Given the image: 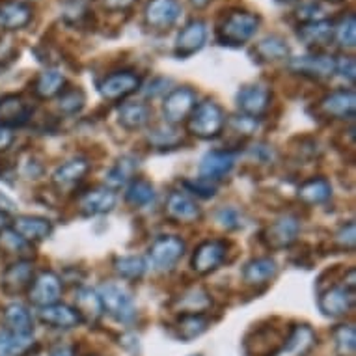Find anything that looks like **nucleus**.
Returning <instances> with one entry per match:
<instances>
[{
	"label": "nucleus",
	"instance_id": "39448f33",
	"mask_svg": "<svg viewBox=\"0 0 356 356\" xmlns=\"http://www.w3.org/2000/svg\"><path fill=\"white\" fill-rule=\"evenodd\" d=\"M194 106H196V92L193 88H175L166 95L163 103L164 120L172 125L185 122L191 116Z\"/></svg>",
	"mask_w": 356,
	"mask_h": 356
},
{
	"label": "nucleus",
	"instance_id": "c85d7f7f",
	"mask_svg": "<svg viewBox=\"0 0 356 356\" xmlns=\"http://www.w3.org/2000/svg\"><path fill=\"white\" fill-rule=\"evenodd\" d=\"M29 106L24 105L19 95H4L0 97V123L13 127L23 125L29 120Z\"/></svg>",
	"mask_w": 356,
	"mask_h": 356
},
{
	"label": "nucleus",
	"instance_id": "a878e982",
	"mask_svg": "<svg viewBox=\"0 0 356 356\" xmlns=\"http://www.w3.org/2000/svg\"><path fill=\"white\" fill-rule=\"evenodd\" d=\"M276 261L270 257H257L252 259L245 265L243 269V278L248 286H263V284H269L276 276Z\"/></svg>",
	"mask_w": 356,
	"mask_h": 356
},
{
	"label": "nucleus",
	"instance_id": "09e8293b",
	"mask_svg": "<svg viewBox=\"0 0 356 356\" xmlns=\"http://www.w3.org/2000/svg\"><path fill=\"white\" fill-rule=\"evenodd\" d=\"M336 73H339L349 82H355V60H353V56H343V58L336 60Z\"/></svg>",
	"mask_w": 356,
	"mask_h": 356
},
{
	"label": "nucleus",
	"instance_id": "393cba45",
	"mask_svg": "<svg viewBox=\"0 0 356 356\" xmlns=\"http://www.w3.org/2000/svg\"><path fill=\"white\" fill-rule=\"evenodd\" d=\"M90 164L84 159H71L65 161L64 164H60L58 168L54 170L53 183L58 188H71L75 187L76 183H81L84 179V175L88 174Z\"/></svg>",
	"mask_w": 356,
	"mask_h": 356
},
{
	"label": "nucleus",
	"instance_id": "e433bc0d",
	"mask_svg": "<svg viewBox=\"0 0 356 356\" xmlns=\"http://www.w3.org/2000/svg\"><path fill=\"white\" fill-rule=\"evenodd\" d=\"M125 200L131 205H135V207H144V205L152 204L153 200H155V188L146 179H135L127 187Z\"/></svg>",
	"mask_w": 356,
	"mask_h": 356
},
{
	"label": "nucleus",
	"instance_id": "58836bf2",
	"mask_svg": "<svg viewBox=\"0 0 356 356\" xmlns=\"http://www.w3.org/2000/svg\"><path fill=\"white\" fill-rule=\"evenodd\" d=\"M211 306L209 295L200 289V287H194L191 291H187L179 298V308L183 309V314H202L204 309H207Z\"/></svg>",
	"mask_w": 356,
	"mask_h": 356
},
{
	"label": "nucleus",
	"instance_id": "2f4dec72",
	"mask_svg": "<svg viewBox=\"0 0 356 356\" xmlns=\"http://www.w3.org/2000/svg\"><path fill=\"white\" fill-rule=\"evenodd\" d=\"M330 196H332V187L323 177L308 179V181L302 183L300 188H298V198L306 205L325 204L327 200H330Z\"/></svg>",
	"mask_w": 356,
	"mask_h": 356
},
{
	"label": "nucleus",
	"instance_id": "7ed1b4c3",
	"mask_svg": "<svg viewBox=\"0 0 356 356\" xmlns=\"http://www.w3.org/2000/svg\"><path fill=\"white\" fill-rule=\"evenodd\" d=\"M187 120L188 133L198 136L202 140H209V138L218 136L226 125V114L215 101H204V103L194 106Z\"/></svg>",
	"mask_w": 356,
	"mask_h": 356
},
{
	"label": "nucleus",
	"instance_id": "7c9ffc66",
	"mask_svg": "<svg viewBox=\"0 0 356 356\" xmlns=\"http://www.w3.org/2000/svg\"><path fill=\"white\" fill-rule=\"evenodd\" d=\"M254 54H257L261 62L286 60L289 56V45H287V41L282 35H267L254 47Z\"/></svg>",
	"mask_w": 356,
	"mask_h": 356
},
{
	"label": "nucleus",
	"instance_id": "c9c22d12",
	"mask_svg": "<svg viewBox=\"0 0 356 356\" xmlns=\"http://www.w3.org/2000/svg\"><path fill=\"white\" fill-rule=\"evenodd\" d=\"M136 168H138V161L135 157H131V155H125L106 172V183L112 188L122 187V185H125L133 177Z\"/></svg>",
	"mask_w": 356,
	"mask_h": 356
},
{
	"label": "nucleus",
	"instance_id": "4be33fe9",
	"mask_svg": "<svg viewBox=\"0 0 356 356\" xmlns=\"http://www.w3.org/2000/svg\"><path fill=\"white\" fill-rule=\"evenodd\" d=\"M40 319L43 325L53 328H73L82 323L81 316L76 314L75 308H70L65 304H51L40 309Z\"/></svg>",
	"mask_w": 356,
	"mask_h": 356
},
{
	"label": "nucleus",
	"instance_id": "f3484780",
	"mask_svg": "<svg viewBox=\"0 0 356 356\" xmlns=\"http://www.w3.org/2000/svg\"><path fill=\"white\" fill-rule=\"evenodd\" d=\"M319 111L328 118L345 120V118H355L356 111V95L353 90H338L327 95L319 103Z\"/></svg>",
	"mask_w": 356,
	"mask_h": 356
},
{
	"label": "nucleus",
	"instance_id": "9d476101",
	"mask_svg": "<svg viewBox=\"0 0 356 356\" xmlns=\"http://www.w3.org/2000/svg\"><path fill=\"white\" fill-rule=\"evenodd\" d=\"M60 295H62V282L54 273L51 270H43L38 278L32 280L29 289L30 302L40 308L51 306V304L58 302Z\"/></svg>",
	"mask_w": 356,
	"mask_h": 356
},
{
	"label": "nucleus",
	"instance_id": "ddd939ff",
	"mask_svg": "<svg viewBox=\"0 0 356 356\" xmlns=\"http://www.w3.org/2000/svg\"><path fill=\"white\" fill-rule=\"evenodd\" d=\"M144 15L147 26L155 30H168L181 15V4L179 0H149Z\"/></svg>",
	"mask_w": 356,
	"mask_h": 356
},
{
	"label": "nucleus",
	"instance_id": "6ab92c4d",
	"mask_svg": "<svg viewBox=\"0 0 356 356\" xmlns=\"http://www.w3.org/2000/svg\"><path fill=\"white\" fill-rule=\"evenodd\" d=\"M12 229L17 235H21L26 243H32V241L47 239L49 235L53 234V224L43 216L23 215L15 218Z\"/></svg>",
	"mask_w": 356,
	"mask_h": 356
},
{
	"label": "nucleus",
	"instance_id": "3c124183",
	"mask_svg": "<svg viewBox=\"0 0 356 356\" xmlns=\"http://www.w3.org/2000/svg\"><path fill=\"white\" fill-rule=\"evenodd\" d=\"M135 0H103V6L111 12H122V10H127L129 6H133Z\"/></svg>",
	"mask_w": 356,
	"mask_h": 356
},
{
	"label": "nucleus",
	"instance_id": "49530a36",
	"mask_svg": "<svg viewBox=\"0 0 356 356\" xmlns=\"http://www.w3.org/2000/svg\"><path fill=\"white\" fill-rule=\"evenodd\" d=\"M356 234H355V222H349L347 226L339 229L338 234H336V241H338V245L345 250H355V243H356Z\"/></svg>",
	"mask_w": 356,
	"mask_h": 356
},
{
	"label": "nucleus",
	"instance_id": "72a5a7b5",
	"mask_svg": "<svg viewBox=\"0 0 356 356\" xmlns=\"http://www.w3.org/2000/svg\"><path fill=\"white\" fill-rule=\"evenodd\" d=\"M75 309L76 314L81 316L82 321L95 323L103 316V306H101V300L97 297V291H92V289H81L76 293L75 297Z\"/></svg>",
	"mask_w": 356,
	"mask_h": 356
},
{
	"label": "nucleus",
	"instance_id": "9b49d317",
	"mask_svg": "<svg viewBox=\"0 0 356 356\" xmlns=\"http://www.w3.org/2000/svg\"><path fill=\"white\" fill-rule=\"evenodd\" d=\"M353 304H355V289H349L347 286H334L321 293V297H319L321 314L332 317V319L347 316Z\"/></svg>",
	"mask_w": 356,
	"mask_h": 356
},
{
	"label": "nucleus",
	"instance_id": "a18cd8bd",
	"mask_svg": "<svg viewBox=\"0 0 356 356\" xmlns=\"http://www.w3.org/2000/svg\"><path fill=\"white\" fill-rule=\"evenodd\" d=\"M216 220L220 222L224 228L228 229H235V228H241V215L239 211L234 209V207H222L218 211V215H216Z\"/></svg>",
	"mask_w": 356,
	"mask_h": 356
},
{
	"label": "nucleus",
	"instance_id": "f8f14e48",
	"mask_svg": "<svg viewBox=\"0 0 356 356\" xmlns=\"http://www.w3.org/2000/svg\"><path fill=\"white\" fill-rule=\"evenodd\" d=\"M295 73L309 79H328L336 73V60L327 54H306V56H298L289 62Z\"/></svg>",
	"mask_w": 356,
	"mask_h": 356
},
{
	"label": "nucleus",
	"instance_id": "bb28decb",
	"mask_svg": "<svg viewBox=\"0 0 356 356\" xmlns=\"http://www.w3.org/2000/svg\"><path fill=\"white\" fill-rule=\"evenodd\" d=\"M152 120V108L146 103H123L118 111V123L127 131H136Z\"/></svg>",
	"mask_w": 356,
	"mask_h": 356
},
{
	"label": "nucleus",
	"instance_id": "8fccbe9b",
	"mask_svg": "<svg viewBox=\"0 0 356 356\" xmlns=\"http://www.w3.org/2000/svg\"><path fill=\"white\" fill-rule=\"evenodd\" d=\"M12 142H13L12 127H8V125H2V123H0V152H4L6 147L12 146Z\"/></svg>",
	"mask_w": 356,
	"mask_h": 356
},
{
	"label": "nucleus",
	"instance_id": "864d4df0",
	"mask_svg": "<svg viewBox=\"0 0 356 356\" xmlns=\"http://www.w3.org/2000/svg\"><path fill=\"white\" fill-rule=\"evenodd\" d=\"M6 226H8V215L4 213V211L0 209V232H2V229H6Z\"/></svg>",
	"mask_w": 356,
	"mask_h": 356
},
{
	"label": "nucleus",
	"instance_id": "4468645a",
	"mask_svg": "<svg viewBox=\"0 0 356 356\" xmlns=\"http://www.w3.org/2000/svg\"><path fill=\"white\" fill-rule=\"evenodd\" d=\"M226 243L224 241L213 239L204 241L202 245L194 250L193 256V269L198 275H209L215 269H218V265L224 261L226 257Z\"/></svg>",
	"mask_w": 356,
	"mask_h": 356
},
{
	"label": "nucleus",
	"instance_id": "f704fd0d",
	"mask_svg": "<svg viewBox=\"0 0 356 356\" xmlns=\"http://www.w3.org/2000/svg\"><path fill=\"white\" fill-rule=\"evenodd\" d=\"M175 328H177V336L183 341H191V339L202 336L209 328V321L202 314H183Z\"/></svg>",
	"mask_w": 356,
	"mask_h": 356
},
{
	"label": "nucleus",
	"instance_id": "aec40b11",
	"mask_svg": "<svg viewBox=\"0 0 356 356\" xmlns=\"http://www.w3.org/2000/svg\"><path fill=\"white\" fill-rule=\"evenodd\" d=\"M166 215L175 222H196L202 216L198 204L185 193H172L166 200Z\"/></svg>",
	"mask_w": 356,
	"mask_h": 356
},
{
	"label": "nucleus",
	"instance_id": "5fc2aeb1",
	"mask_svg": "<svg viewBox=\"0 0 356 356\" xmlns=\"http://www.w3.org/2000/svg\"><path fill=\"white\" fill-rule=\"evenodd\" d=\"M188 2H191V4H193L194 8H198V10H200V8L207 6L211 0H188Z\"/></svg>",
	"mask_w": 356,
	"mask_h": 356
},
{
	"label": "nucleus",
	"instance_id": "4c0bfd02",
	"mask_svg": "<svg viewBox=\"0 0 356 356\" xmlns=\"http://www.w3.org/2000/svg\"><path fill=\"white\" fill-rule=\"evenodd\" d=\"M146 261H144V257L140 256L118 257L116 261H114V270H116L122 278H125V280H136V278H140V276L146 273Z\"/></svg>",
	"mask_w": 356,
	"mask_h": 356
},
{
	"label": "nucleus",
	"instance_id": "b1692460",
	"mask_svg": "<svg viewBox=\"0 0 356 356\" xmlns=\"http://www.w3.org/2000/svg\"><path fill=\"white\" fill-rule=\"evenodd\" d=\"M114 205H116V194L112 188L106 187H97L90 191V193L84 194L81 202L82 213L88 216L105 215V213L114 209Z\"/></svg>",
	"mask_w": 356,
	"mask_h": 356
},
{
	"label": "nucleus",
	"instance_id": "cd10ccee",
	"mask_svg": "<svg viewBox=\"0 0 356 356\" xmlns=\"http://www.w3.org/2000/svg\"><path fill=\"white\" fill-rule=\"evenodd\" d=\"M38 347L32 334L0 332V356H29Z\"/></svg>",
	"mask_w": 356,
	"mask_h": 356
},
{
	"label": "nucleus",
	"instance_id": "c03bdc74",
	"mask_svg": "<svg viewBox=\"0 0 356 356\" xmlns=\"http://www.w3.org/2000/svg\"><path fill=\"white\" fill-rule=\"evenodd\" d=\"M149 142L159 147H164V146L170 147V146H175V144L179 142V136L175 135V131H172V129L157 127L155 131H152Z\"/></svg>",
	"mask_w": 356,
	"mask_h": 356
},
{
	"label": "nucleus",
	"instance_id": "1a4fd4ad",
	"mask_svg": "<svg viewBox=\"0 0 356 356\" xmlns=\"http://www.w3.org/2000/svg\"><path fill=\"white\" fill-rule=\"evenodd\" d=\"M207 40V26L202 19H193L181 29L175 40L174 53L177 58H188L200 51L205 45Z\"/></svg>",
	"mask_w": 356,
	"mask_h": 356
},
{
	"label": "nucleus",
	"instance_id": "f257e3e1",
	"mask_svg": "<svg viewBox=\"0 0 356 356\" xmlns=\"http://www.w3.org/2000/svg\"><path fill=\"white\" fill-rule=\"evenodd\" d=\"M261 24L259 15L245 10H232L222 17L216 29V40L226 47H241L256 35Z\"/></svg>",
	"mask_w": 356,
	"mask_h": 356
},
{
	"label": "nucleus",
	"instance_id": "4d7b16f0",
	"mask_svg": "<svg viewBox=\"0 0 356 356\" xmlns=\"http://www.w3.org/2000/svg\"><path fill=\"white\" fill-rule=\"evenodd\" d=\"M193 356H202V355H193Z\"/></svg>",
	"mask_w": 356,
	"mask_h": 356
},
{
	"label": "nucleus",
	"instance_id": "79ce46f5",
	"mask_svg": "<svg viewBox=\"0 0 356 356\" xmlns=\"http://www.w3.org/2000/svg\"><path fill=\"white\" fill-rule=\"evenodd\" d=\"M356 21L355 13H349L347 17L341 19L338 26H334V38L339 41L341 47L353 49L356 43Z\"/></svg>",
	"mask_w": 356,
	"mask_h": 356
},
{
	"label": "nucleus",
	"instance_id": "603ef678",
	"mask_svg": "<svg viewBox=\"0 0 356 356\" xmlns=\"http://www.w3.org/2000/svg\"><path fill=\"white\" fill-rule=\"evenodd\" d=\"M51 356H73V350L70 347H58V349L53 350V355Z\"/></svg>",
	"mask_w": 356,
	"mask_h": 356
},
{
	"label": "nucleus",
	"instance_id": "423d86ee",
	"mask_svg": "<svg viewBox=\"0 0 356 356\" xmlns=\"http://www.w3.org/2000/svg\"><path fill=\"white\" fill-rule=\"evenodd\" d=\"M273 94H270V88L265 84H248L239 90V94L235 97L239 111L245 116L250 118H259L263 116L270 105Z\"/></svg>",
	"mask_w": 356,
	"mask_h": 356
},
{
	"label": "nucleus",
	"instance_id": "37998d69",
	"mask_svg": "<svg viewBox=\"0 0 356 356\" xmlns=\"http://www.w3.org/2000/svg\"><path fill=\"white\" fill-rule=\"evenodd\" d=\"M0 245L2 248L8 252H12V254H21V252L29 250V243L13 232L12 228L10 229H2V235H0Z\"/></svg>",
	"mask_w": 356,
	"mask_h": 356
},
{
	"label": "nucleus",
	"instance_id": "2eb2a0df",
	"mask_svg": "<svg viewBox=\"0 0 356 356\" xmlns=\"http://www.w3.org/2000/svg\"><path fill=\"white\" fill-rule=\"evenodd\" d=\"M316 345V332L308 325H297L273 356H308Z\"/></svg>",
	"mask_w": 356,
	"mask_h": 356
},
{
	"label": "nucleus",
	"instance_id": "c756f323",
	"mask_svg": "<svg viewBox=\"0 0 356 356\" xmlns=\"http://www.w3.org/2000/svg\"><path fill=\"white\" fill-rule=\"evenodd\" d=\"M4 325H6L8 332L32 334L34 319H32L30 312L24 308L23 304L13 302L4 309Z\"/></svg>",
	"mask_w": 356,
	"mask_h": 356
},
{
	"label": "nucleus",
	"instance_id": "0eeeda50",
	"mask_svg": "<svg viewBox=\"0 0 356 356\" xmlns=\"http://www.w3.org/2000/svg\"><path fill=\"white\" fill-rule=\"evenodd\" d=\"M298 232H300V222L295 216L286 215L265 228L263 241L273 250H282V248H287L297 241Z\"/></svg>",
	"mask_w": 356,
	"mask_h": 356
},
{
	"label": "nucleus",
	"instance_id": "6e6552de",
	"mask_svg": "<svg viewBox=\"0 0 356 356\" xmlns=\"http://www.w3.org/2000/svg\"><path fill=\"white\" fill-rule=\"evenodd\" d=\"M138 86H140V76L135 75L133 71H118L99 82V94L106 101H120L135 94Z\"/></svg>",
	"mask_w": 356,
	"mask_h": 356
},
{
	"label": "nucleus",
	"instance_id": "473e14b6",
	"mask_svg": "<svg viewBox=\"0 0 356 356\" xmlns=\"http://www.w3.org/2000/svg\"><path fill=\"white\" fill-rule=\"evenodd\" d=\"M65 84V76L58 70H47L38 75L34 82V94L40 99H51L62 94Z\"/></svg>",
	"mask_w": 356,
	"mask_h": 356
},
{
	"label": "nucleus",
	"instance_id": "5701e85b",
	"mask_svg": "<svg viewBox=\"0 0 356 356\" xmlns=\"http://www.w3.org/2000/svg\"><path fill=\"white\" fill-rule=\"evenodd\" d=\"M34 280V267L29 261H17L12 267H8L2 275L0 286L6 293H21L24 287H29Z\"/></svg>",
	"mask_w": 356,
	"mask_h": 356
},
{
	"label": "nucleus",
	"instance_id": "ea45409f",
	"mask_svg": "<svg viewBox=\"0 0 356 356\" xmlns=\"http://www.w3.org/2000/svg\"><path fill=\"white\" fill-rule=\"evenodd\" d=\"M334 343L341 356H355L356 347V332L353 325H339L334 330Z\"/></svg>",
	"mask_w": 356,
	"mask_h": 356
},
{
	"label": "nucleus",
	"instance_id": "de8ad7c7",
	"mask_svg": "<svg viewBox=\"0 0 356 356\" xmlns=\"http://www.w3.org/2000/svg\"><path fill=\"white\" fill-rule=\"evenodd\" d=\"M191 191H193L194 194H198V196H202V198H213L216 193L215 185L211 181H207V179H196V181H187L185 183Z\"/></svg>",
	"mask_w": 356,
	"mask_h": 356
},
{
	"label": "nucleus",
	"instance_id": "412c9836",
	"mask_svg": "<svg viewBox=\"0 0 356 356\" xmlns=\"http://www.w3.org/2000/svg\"><path fill=\"white\" fill-rule=\"evenodd\" d=\"M297 35L304 41V45H308L312 49L325 47L330 41L334 40V24L330 21H308L298 26Z\"/></svg>",
	"mask_w": 356,
	"mask_h": 356
},
{
	"label": "nucleus",
	"instance_id": "6e6d98bb",
	"mask_svg": "<svg viewBox=\"0 0 356 356\" xmlns=\"http://www.w3.org/2000/svg\"><path fill=\"white\" fill-rule=\"evenodd\" d=\"M330 2H341V0H330Z\"/></svg>",
	"mask_w": 356,
	"mask_h": 356
},
{
	"label": "nucleus",
	"instance_id": "20e7f679",
	"mask_svg": "<svg viewBox=\"0 0 356 356\" xmlns=\"http://www.w3.org/2000/svg\"><path fill=\"white\" fill-rule=\"evenodd\" d=\"M185 254V241L175 235H161L149 246L147 257L153 269L172 270Z\"/></svg>",
	"mask_w": 356,
	"mask_h": 356
},
{
	"label": "nucleus",
	"instance_id": "a19ab883",
	"mask_svg": "<svg viewBox=\"0 0 356 356\" xmlns=\"http://www.w3.org/2000/svg\"><path fill=\"white\" fill-rule=\"evenodd\" d=\"M84 92L79 88H70V90H62V94L58 95V108L64 114H76L81 112L84 106Z\"/></svg>",
	"mask_w": 356,
	"mask_h": 356
},
{
	"label": "nucleus",
	"instance_id": "f03ea898",
	"mask_svg": "<svg viewBox=\"0 0 356 356\" xmlns=\"http://www.w3.org/2000/svg\"><path fill=\"white\" fill-rule=\"evenodd\" d=\"M97 297L101 300L103 312L114 317L116 321L125 323V325L135 321L136 306L127 287L120 286L116 282H105L97 287Z\"/></svg>",
	"mask_w": 356,
	"mask_h": 356
},
{
	"label": "nucleus",
	"instance_id": "a211bd4d",
	"mask_svg": "<svg viewBox=\"0 0 356 356\" xmlns=\"http://www.w3.org/2000/svg\"><path fill=\"white\" fill-rule=\"evenodd\" d=\"M32 8L21 0H0V30L24 29L32 21Z\"/></svg>",
	"mask_w": 356,
	"mask_h": 356
},
{
	"label": "nucleus",
	"instance_id": "dca6fc26",
	"mask_svg": "<svg viewBox=\"0 0 356 356\" xmlns=\"http://www.w3.org/2000/svg\"><path fill=\"white\" fill-rule=\"evenodd\" d=\"M235 159H237L235 153L220 152V149L205 153L202 163H200V175H202V179H207V181L222 179L224 175H228L234 170Z\"/></svg>",
	"mask_w": 356,
	"mask_h": 356
}]
</instances>
